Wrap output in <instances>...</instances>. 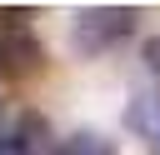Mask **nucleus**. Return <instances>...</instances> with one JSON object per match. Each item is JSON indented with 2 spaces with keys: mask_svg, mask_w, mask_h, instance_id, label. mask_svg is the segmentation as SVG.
Instances as JSON below:
<instances>
[{
  "mask_svg": "<svg viewBox=\"0 0 160 155\" xmlns=\"http://www.w3.org/2000/svg\"><path fill=\"white\" fill-rule=\"evenodd\" d=\"M140 25V10L130 5H90V10H75L70 15V50L80 60H100L110 55L115 45H125Z\"/></svg>",
  "mask_w": 160,
  "mask_h": 155,
  "instance_id": "nucleus-1",
  "label": "nucleus"
},
{
  "mask_svg": "<svg viewBox=\"0 0 160 155\" xmlns=\"http://www.w3.org/2000/svg\"><path fill=\"white\" fill-rule=\"evenodd\" d=\"M45 65V45L40 35L30 30L25 15H0V75L10 80H25Z\"/></svg>",
  "mask_w": 160,
  "mask_h": 155,
  "instance_id": "nucleus-2",
  "label": "nucleus"
},
{
  "mask_svg": "<svg viewBox=\"0 0 160 155\" xmlns=\"http://www.w3.org/2000/svg\"><path fill=\"white\" fill-rule=\"evenodd\" d=\"M125 125L145 140V150L160 145V95H135L130 110H125Z\"/></svg>",
  "mask_w": 160,
  "mask_h": 155,
  "instance_id": "nucleus-3",
  "label": "nucleus"
},
{
  "mask_svg": "<svg viewBox=\"0 0 160 155\" xmlns=\"http://www.w3.org/2000/svg\"><path fill=\"white\" fill-rule=\"evenodd\" d=\"M50 155H120V150H115V140L100 135V130H70V135H60V140L50 145Z\"/></svg>",
  "mask_w": 160,
  "mask_h": 155,
  "instance_id": "nucleus-4",
  "label": "nucleus"
},
{
  "mask_svg": "<svg viewBox=\"0 0 160 155\" xmlns=\"http://www.w3.org/2000/svg\"><path fill=\"white\" fill-rule=\"evenodd\" d=\"M0 155H35V140H25L20 130H10V135H0Z\"/></svg>",
  "mask_w": 160,
  "mask_h": 155,
  "instance_id": "nucleus-5",
  "label": "nucleus"
},
{
  "mask_svg": "<svg viewBox=\"0 0 160 155\" xmlns=\"http://www.w3.org/2000/svg\"><path fill=\"white\" fill-rule=\"evenodd\" d=\"M140 60H145V70H150V75H160V35H150V40L140 45Z\"/></svg>",
  "mask_w": 160,
  "mask_h": 155,
  "instance_id": "nucleus-6",
  "label": "nucleus"
},
{
  "mask_svg": "<svg viewBox=\"0 0 160 155\" xmlns=\"http://www.w3.org/2000/svg\"><path fill=\"white\" fill-rule=\"evenodd\" d=\"M150 155H160V145H150Z\"/></svg>",
  "mask_w": 160,
  "mask_h": 155,
  "instance_id": "nucleus-7",
  "label": "nucleus"
}]
</instances>
